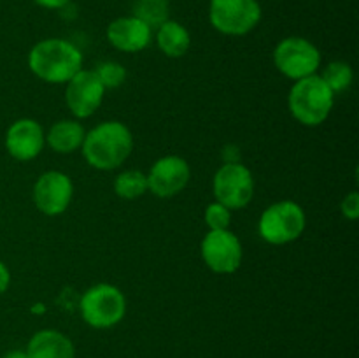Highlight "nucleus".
Here are the masks:
<instances>
[{
	"label": "nucleus",
	"instance_id": "f257e3e1",
	"mask_svg": "<svg viewBox=\"0 0 359 358\" xmlns=\"http://www.w3.org/2000/svg\"><path fill=\"white\" fill-rule=\"evenodd\" d=\"M28 67L46 83H69L83 69V53L65 39H46L32 48Z\"/></svg>",
	"mask_w": 359,
	"mask_h": 358
},
{
	"label": "nucleus",
	"instance_id": "4be33fe9",
	"mask_svg": "<svg viewBox=\"0 0 359 358\" xmlns=\"http://www.w3.org/2000/svg\"><path fill=\"white\" fill-rule=\"evenodd\" d=\"M230 209L224 207L223 204L212 202L205 209V223L209 225L210 230H226L228 225H230Z\"/></svg>",
	"mask_w": 359,
	"mask_h": 358
},
{
	"label": "nucleus",
	"instance_id": "6e6552de",
	"mask_svg": "<svg viewBox=\"0 0 359 358\" xmlns=\"http://www.w3.org/2000/svg\"><path fill=\"white\" fill-rule=\"evenodd\" d=\"M255 193V181L248 167L237 164H224L214 175V197L216 202L228 209H242L248 206Z\"/></svg>",
	"mask_w": 359,
	"mask_h": 358
},
{
	"label": "nucleus",
	"instance_id": "39448f33",
	"mask_svg": "<svg viewBox=\"0 0 359 358\" xmlns=\"http://www.w3.org/2000/svg\"><path fill=\"white\" fill-rule=\"evenodd\" d=\"M305 213L293 200L272 204L259 218V235L270 244H287L304 234Z\"/></svg>",
	"mask_w": 359,
	"mask_h": 358
},
{
	"label": "nucleus",
	"instance_id": "dca6fc26",
	"mask_svg": "<svg viewBox=\"0 0 359 358\" xmlns=\"http://www.w3.org/2000/svg\"><path fill=\"white\" fill-rule=\"evenodd\" d=\"M86 132H84L83 125L74 119H62L56 121L55 125L49 128L48 135L44 137L48 140L49 147L56 153H74L83 146V140Z\"/></svg>",
	"mask_w": 359,
	"mask_h": 358
},
{
	"label": "nucleus",
	"instance_id": "412c9836",
	"mask_svg": "<svg viewBox=\"0 0 359 358\" xmlns=\"http://www.w3.org/2000/svg\"><path fill=\"white\" fill-rule=\"evenodd\" d=\"M95 74L98 76L104 88H118L125 83L126 70L121 63L118 62H102L98 63Z\"/></svg>",
	"mask_w": 359,
	"mask_h": 358
},
{
	"label": "nucleus",
	"instance_id": "9b49d317",
	"mask_svg": "<svg viewBox=\"0 0 359 358\" xmlns=\"http://www.w3.org/2000/svg\"><path fill=\"white\" fill-rule=\"evenodd\" d=\"M74 186L67 174L58 171L44 172L34 185V202L48 216L62 214L72 200Z\"/></svg>",
	"mask_w": 359,
	"mask_h": 358
},
{
	"label": "nucleus",
	"instance_id": "ddd939ff",
	"mask_svg": "<svg viewBox=\"0 0 359 358\" xmlns=\"http://www.w3.org/2000/svg\"><path fill=\"white\" fill-rule=\"evenodd\" d=\"M44 132L35 119L23 118L9 126L6 147L13 158L20 161L34 160L44 147Z\"/></svg>",
	"mask_w": 359,
	"mask_h": 358
},
{
	"label": "nucleus",
	"instance_id": "1a4fd4ad",
	"mask_svg": "<svg viewBox=\"0 0 359 358\" xmlns=\"http://www.w3.org/2000/svg\"><path fill=\"white\" fill-rule=\"evenodd\" d=\"M202 258L210 270L231 274L242 263V244L230 230H210L202 241Z\"/></svg>",
	"mask_w": 359,
	"mask_h": 358
},
{
	"label": "nucleus",
	"instance_id": "a211bd4d",
	"mask_svg": "<svg viewBox=\"0 0 359 358\" xmlns=\"http://www.w3.org/2000/svg\"><path fill=\"white\" fill-rule=\"evenodd\" d=\"M133 16L142 20L149 28H158L168 20L167 0H135Z\"/></svg>",
	"mask_w": 359,
	"mask_h": 358
},
{
	"label": "nucleus",
	"instance_id": "f03ea898",
	"mask_svg": "<svg viewBox=\"0 0 359 358\" xmlns=\"http://www.w3.org/2000/svg\"><path fill=\"white\" fill-rule=\"evenodd\" d=\"M83 154L88 164L100 171L118 168L133 150L128 126L119 121H105L84 135Z\"/></svg>",
	"mask_w": 359,
	"mask_h": 358
},
{
	"label": "nucleus",
	"instance_id": "0eeeda50",
	"mask_svg": "<svg viewBox=\"0 0 359 358\" xmlns=\"http://www.w3.org/2000/svg\"><path fill=\"white\" fill-rule=\"evenodd\" d=\"M273 62L284 76L298 81L314 76L321 65V53L307 39L287 37L277 44Z\"/></svg>",
	"mask_w": 359,
	"mask_h": 358
},
{
	"label": "nucleus",
	"instance_id": "2eb2a0df",
	"mask_svg": "<svg viewBox=\"0 0 359 358\" xmlns=\"http://www.w3.org/2000/svg\"><path fill=\"white\" fill-rule=\"evenodd\" d=\"M28 358H76L74 343L58 330H39L27 346Z\"/></svg>",
	"mask_w": 359,
	"mask_h": 358
},
{
	"label": "nucleus",
	"instance_id": "9d476101",
	"mask_svg": "<svg viewBox=\"0 0 359 358\" xmlns=\"http://www.w3.org/2000/svg\"><path fill=\"white\" fill-rule=\"evenodd\" d=\"M105 88L95 70L81 69L67 83L65 100L76 118H90L104 100Z\"/></svg>",
	"mask_w": 359,
	"mask_h": 358
},
{
	"label": "nucleus",
	"instance_id": "423d86ee",
	"mask_svg": "<svg viewBox=\"0 0 359 358\" xmlns=\"http://www.w3.org/2000/svg\"><path fill=\"white\" fill-rule=\"evenodd\" d=\"M212 27L224 35H245L262 20L258 0H210Z\"/></svg>",
	"mask_w": 359,
	"mask_h": 358
},
{
	"label": "nucleus",
	"instance_id": "aec40b11",
	"mask_svg": "<svg viewBox=\"0 0 359 358\" xmlns=\"http://www.w3.org/2000/svg\"><path fill=\"white\" fill-rule=\"evenodd\" d=\"M321 79L328 84L333 93H340L353 84V69L346 62H333L326 67Z\"/></svg>",
	"mask_w": 359,
	"mask_h": 358
},
{
	"label": "nucleus",
	"instance_id": "20e7f679",
	"mask_svg": "<svg viewBox=\"0 0 359 358\" xmlns=\"http://www.w3.org/2000/svg\"><path fill=\"white\" fill-rule=\"evenodd\" d=\"M79 307L88 325L93 329H111L125 318L126 300L119 288L102 283L84 291Z\"/></svg>",
	"mask_w": 359,
	"mask_h": 358
},
{
	"label": "nucleus",
	"instance_id": "f3484780",
	"mask_svg": "<svg viewBox=\"0 0 359 358\" xmlns=\"http://www.w3.org/2000/svg\"><path fill=\"white\" fill-rule=\"evenodd\" d=\"M156 42L163 55L170 56V58H179L188 53L189 46H191V37L181 23L167 20L158 27Z\"/></svg>",
	"mask_w": 359,
	"mask_h": 358
},
{
	"label": "nucleus",
	"instance_id": "393cba45",
	"mask_svg": "<svg viewBox=\"0 0 359 358\" xmlns=\"http://www.w3.org/2000/svg\"><path fill=\"white\" fill-rule=\"evenodd\" d=\"M9 283H11L9 269L6 267V263L0 262V293H4V291L9 288Z\"/></svg>",
	"mask_w": 359,
	"mask_h": 358
},
{
	"label": "nucleus",
	"instance_id": "5701e85b",
	"mask_svg": "<svg viewBox=\"0 0 359 358\" xmlns=\"http://www.w3.org/2000/svg\"><path fill=\"white\" fill-rule=\"evenodd\" d=\"M342 214L347 218V220H356L359 216V193L351 192L346 199L342 200Z\"/></svg>",
	"mask_w": 359,
	"mask_h": 358
},
{
	"label": "nucleus",
	"instance_id": "a878e982",
	"mask_svg": "<svg viewBox=\"0 0 359 358\" xmlns=\"http://www.w3.org/2000/svg\"><path fill=\"white\" fill-rule=\"evenodd\" d=\"M2 358H28V354H27V351H23V350H11V351H7Z\"/></svg>",
	"mask_w": 359,
	"mask_h": 358
},
{
	"label": "nucleus",
	"instance_id": "b1692460",
	"mask_svg": "<svg viewBox=\"0 0 359 358\" xmlns=\"http://www.w3.org/2000/svg\"><path fill=\"white\" fill-rule=\"evenodd\" d=\"M37 6L46 7V9H62L65 7L70 0H34Z\"/></svg>",
	"mask_w": 359,
	"mask_h": 358
},
{
	"label": "nucleus",
	"instance_id": "6ab92c4d",
	"mask_svg": "<svg viewBox=\"0 0 359 358\" xmlns=\"http://www.w3.org/2000/svg\"><path fill=\"white\" fill-rule=\"evenodd\" d=\"M114 190L121 199H139L147 192V175L140 171H125L116 178Z\"/></svg>",
	"mask_w": 359,
	"mask_h": 358
},
{
	"label": "nucleus",
	"instance_id": "7ed1b4c3",
	"mask_svg": "<svg viewBox=\"0 0 359 358\" xmlns=\"http://www.w3.org/2000/svg\"><path fill=\"white\" fill-rule=\"evenodd\" d=\"M333 93L321 76L298 79L290 91L291 114L307 126H318L325 121L333 109Z\"/></svg>",
	"mask_w": 359,
	"mask_h": 358
},
{
	"label": "nucleus",
	"instance_id": "f8f14e48",
	"mask_svg": "<svg viewBox=\"0 0 359 358\" xmlns=\"http://www.w3.org/2000/svg\"><path fill=\"white\" fill-rule=\"evenodd\" d=\"M191 178V171L184 158L181 157H163L151 167L147 175V190L160 199L177 195L186 188Z\"/></svg>",
	"mask_w": 359,
	"mask_h": 358
},
{
	"label": "nucleus",
	"instance_id": "4468645a",
	"mask_svg": "<svg viewBox=\"0 0 359 358\" xmlns=\"http://www.w3.org/2000/svg\"><path fill=\"white\" fill-rule=\"evenodd\" d=\"M107 39L116 49L139 53L151 42V28L135 16L118 18L107 27Z\"/></svg>",
	"mask_w": 359,
	"mask_h": 358
}]
</instances>
